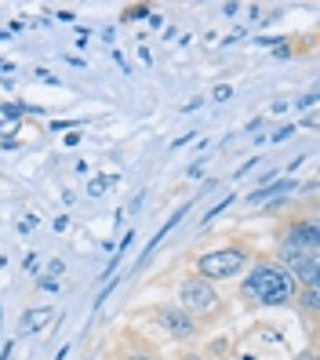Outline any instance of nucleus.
<instances>
[{
    "label": "nucleus",
    "mask_w": 320,
    "mask_h": 360,
    "mask_svg": "<svg viewBox=\"0 0 320 360\" xmlns=\"http://www.w3.org/2000/svg\"><path fill=\"white\" fill-rule=\"evenodd\" d=\"M298 291V281L284 266L276 262H259L248 269V277L241 281V295L255 306H288Z\"/></svg>",
    "instance_id": "obj_1"
},
{
    "label": "nucleus",
    "mask_w": 320,
    "mask_h": 360,
    "mask_svg": "<svg viewBox=\"0 0 320 360\" xmlns=\"http://www.w3.org/2000/svg\"><path fill=\"white\" fill-rule=\"evenodd\" d=\"M248 248L244 244H229V248H219V251H207V255L197 259V277H204L207 284L215 281H237L248 273Z\"/></svg>",
    "instance_id": "obj_2"
},
{
    "label": "nucleus",
    "mask_w": 320,
    "mask_h": 360,
    "mask_svg": "<svg viewBox=\"0 0 320 360\" xmlns=\"http://www.w3.org/2000/svg\"><path fill=\"white\" fill-rule=\"evenodd\" d=\"M219 306H222V299H219L215 284H207L204 277H197V273L182 281V288H179V309H186L193 321H197V316H215Z\"/></svg>",
    "instance_id": "obj_3"
},
{
    "label": "nucleus",
    "mask_w": 320,
    "mask_h": 360,
    "mask_svg": "<svg viewBox=\"0 0 320 360\" xmlns=\"http://www.w3.org/2000/svg\"><path fill=\"white\" fill-rule=\"evenodd\" d=\"M157 324L172 338H193L197 335V321L179 306H157Z\"/></svg>",
    "instance_id": "obj_4"
},
{
    "label": "nucleus",
    "mask_w": 320,
    "mask_h": 360,
    "mask_svg": "<svg viewBox=\"0 0 320 360\" xmlns=\"http://www.w3.org/2000/svg\"><path fill=\"white\" fill-rule=\"evenodd\" d=\"M281 248H298V251H309V255H320V229H316V222H313V219L295 222V226L284 233Z\"/></svg>",
    "instance_id": "obj_5"
},
{
    "label": "nucleus",
    "mask_w": 320,
    "mask_h": 360,
    "mask_svg": "<svg viewBox=\"0 0 320 360\" xmlns=\"http://www.w3.org/2000/svg\"><path fill=\"white\" fill-rule=\"evenodd\" d=\"M295 306L302 309L306 316H316V309H320V288H316V284H298Z\"/></svg>",
    "instance_id": "obj_6"
},
{
    "label": "nucleus",
    "mask_w": 320,
    "mask_h": 360,
    "mask_svg": "<svg viewBox=\"0 0 320 360\" xmlns=\"http://www.w3.org/2000/svg\"><path fill=\"white\" fill-rule=\"evenodd\" d=\"M117 182H120V175H117V172H110V175H95V179H91V186H88V193H91V197H102V193H110V189H113Z\"/></svg>",
    "instance_id": "obj_7"
},
{
    "label": "nucleus",
    "mask_w": 320,
    "mask_h": 360,
    "mask_svg": "<svg viewBox=\"0 0 320 360\" xmlns=\"http://www.w3.org/2000/svg\"><path fill=\"white\" fill-rule=\"evenodd\" d=\"M51 316H55L51 309H30V313L23 316V331H30V328H33V331H40V328H44V324L51 321Z\"/></svg>",
    "instance_id": "obj_8"
},
{
    "label": "nucleus",
    "mask_w": 320,
    "mask_h": 360,
    "mask_svg": "<svg viewBox=\"0 0 320 360\" xmlns=\"http://www.w3.org/2000/svg\"><path fill=\"white\" fill-rule=\"evenodd\" d=\"M23 113H26V105H15V102H4V105H0V117H4V120H18Z\"/></svg>",
    "instance_id": "obj_9"
},
{
    "label": "nucleus",
    "mask_w": 320,
    "mask_h": 360,
    "mask_svg": "<svg viewBox=\"0 0 320 360\" xmlns=\"http://www.w3.org/2000/svg\"><path fill=\"white\" fill-rule=\"evenodd\" d=\"M149 15H153L149 8H124V11H120L124 22H135V18H149Z\"/></svg>",
    "instance_id": "obj_10"
},
{
    "label": "nucleus",
    "mask_w": 320,
    "mask_h": 360,
    "mask_svg": "<svg viewBox=\"0 0 320 360\" xmlns=\"http://www.w3.org/2000/svg\"><path fill=\"white\" fill-rule=\"evenodd\" d=\"M226 98H233V88L229 84H219V88L211 91V102H226Z\"/></svg>",
    "instance_id": "obj_11"
},
{
    "label": "nucleus",
    "mask_w": 320,
    "mask_h": 360,
    "mask_svg": "<svg viewBox=\"0 0 320 360\" xmlns=\"http://www.w3.org/2000/svg\"><path fill=\"white\" fill-rule=\"evenodd\" d=\"M295 131H298V128H295V124H284V128H281V131H276V135H273V142H284V139H291Z\"/></svg>",
    "instance_id": "obj_12"
},
{
    "label": "nucleus",
    "mask_w": 320,
    "mask_h": 360,
    "mask_svg": "<svg viewBox=\"0 0 320 360\" xmlns=\"http://www.w3.org/2000/svg\"><path fill=\"white\" fill-rule=\"evenodd\" d=\"M229 204H233V197H226V200H219V204H215V207H211V211H207V215H204V219L211 222V219H215V215H219V211H222V207H229Z\"/></svg>",
    "instance_id": "obj_13"
},
{
    "label": "nucleus",
    "mask_w": 320,
    "mask_h": 360,
    "mask_svg": "<svg viewBox=\"0 0 320 360\" xmlns=\"http://www.w3.org/2000/svg\"><path fill=\"white\" fill-rule=\"evenodd\" d=\"M295 105H298V110H309V105H316V95H306L302 102H295Z\"/></svg>",
    "instance_id": "obj_14"
},
{
    "label": "nucleus",
    "mask_w": 320,
    "mask_h": 360,
    "mask_svg": "<svg viewBox=\"0 0 320 360\" xmlns=\"http://www.w3.org/2000/svg\"><path fill=\"white\" fill-rule=\"evenodd\" d=\"M186 142H193V131L182 135V139H175V142H172V150H179V146H186Z\"/></svg>",
    "instance_id": "obj_15"
},
{
    "label": "nucleus",
    "mask_w": 320,
    "mask_h": 360,
    "mask_svg": "<svg viewBox=\"0 0 320 360\" xmlns=\"http://www.w3.org/2000/svg\"><path fill=\"white\" fill-rule=\"evenodd\" d=\"M55 229H58V233H66V229H70V219H66V215L55 219Z\"/></svg>",
    "instance_id": "obj_16"
},
{
    "label": "nucleus",
    "mask_w": 320,
    "mask_h": 360,
    "mask_svg": "<svg viewBox=\"0 0 320 360\" xmlns=\"http://www.w3.org/2000/svg\"><path fill=\"white\" fill-rule=\"evenodd\" d=\"M295 360H316V349H306V353H298Z\"/></svg>",
    "instance_id": "obj_17"
},
{
    "label": "nucleus",
    "mask_w": 320,
    "mask_h": 360,
    "mask_svg": "<svg viewBox=\"0 0 320 360\" xmlns=\"http://www.w3.org/2000/svg\"><path fill=\"white\" fill-rule=\"evenodd\" d=\"M182 360H204V356H197V353H189V356H182Z\"/></svg>",
    "instance_id": "obj_18"
},
{
    "label": "nucleus",
    "mask_w": 320,
    "mask_h": 360,
    "mask_svg": "<svg viewBox=\"0 0 320 360\" xmlns=\"http://www.w3.org/2000/svg\"><path fill=\"white\" fill-rule=\"evenodd\" d=\"M132 360H149V356H132Z\"/></svg>",
    "instance_id": "obj_19"
},
{
    "label": "nucleus",
    "mask_w": 320,
    "mask_h": 360,
    "mask_svg": "<svg viewBox=\"0 0 320 360\" xmlns=\"http://www.w3.org/2000/svg\"><path fill=\"white\" fill-rule=\"evenodd\" d=\"M244 360H255V356H244Z\"/></svg>",
    "instance_id": "obj_20"
}]
</instances>
